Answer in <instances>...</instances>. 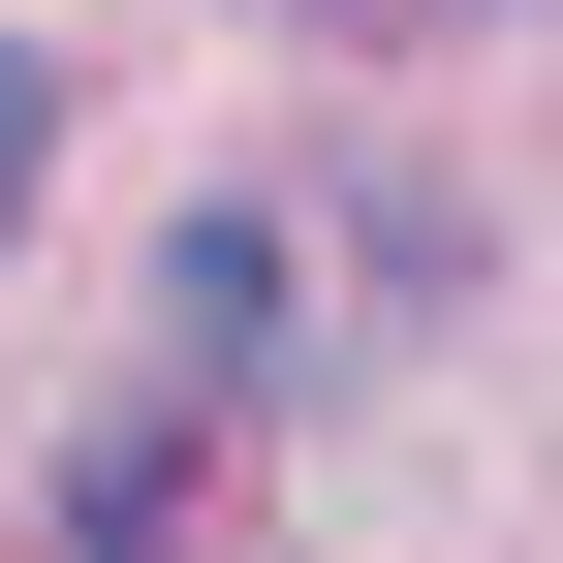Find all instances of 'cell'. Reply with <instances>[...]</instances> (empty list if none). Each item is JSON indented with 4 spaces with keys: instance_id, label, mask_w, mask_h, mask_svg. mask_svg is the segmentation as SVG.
Masks as SVG:
<instances>
[{
    "instance_id": "obj_1",
    "label": "cell",
    "mask_w": 563,
    "mask_h": 563,
    "mask_svg": "<svg viewBox=\"0 0 563 563\" xmlns=\"http://www.w3.org/2000/svg\"><path fill=\"white\" fill-rule=\"evenodd\" d=\"M157 344H188V407L282 376V220H188V251H157Z\"/></svg>"
},
{
    "instance_id": "obj_2",
    "label": "cell",
    "mask_w": 563,
    "mask_h": 563,
    "mask_svg": "<svg viewBox=\"0 0 563 563\" xmlns=\"http://www.w3.org/2000/svg\"><path fill=\"white\" fill-rule=\"evenodd\" d=\"M63 532H95V563H157V532H188V407H125V439L63 470Z\"/></svg>"
},
{
    "instance_id": "obj_3",
    "label": "cell",
    "mask_w": 563,
    "mask_h": 563,
    "mask_svg": "<svg viewBox=\"0 0 563 563\" xmlns=\"http://www.w3.org/2000/svg\"><path fill=\"white\" fill-rule=\"evenodd\" d=\"M32 157H63V63L0 32V251H32Z\"/></svg>"
}]
</instances>
